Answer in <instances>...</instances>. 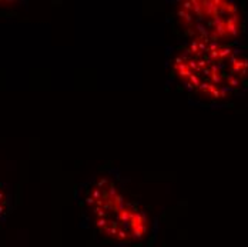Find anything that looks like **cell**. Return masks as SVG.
I'll list each match as a JSON object with an SVG mask.
<instances>
[{
  "mask_svg": "<svg viewBox=\"0 0 248 247\" xmlns=\"http://www.w3.org/2000/svg\"><path fill=\"white\" fill-rule=\"evenodd\" d=\"M174 22L186 40L228 46H237L246 30L241 7L230 0L178 1Z\"/></svg>",
  "mask_w": 248,
  "mask_h": 247,
  "instance_id": "cell-3",
  "label": "cell"
},
{
  "mask_svg": "<svg viewBox=\"0 0 248 247\" xmlns=\"http://www.w3.org/2000/svg\"><path fill=\"white\" fill-rule=\"evenodd\" d=\"M76 198L84 222L113 245L140 246L153 233L154 222L147 207L116 169L81 183Z\"/></svg>",
  "mask_w": 248,
  "mask_h": 247,
  "instance_id": "cell-2",
  "label": "cell"
},
{
  "mask_svg": "<svg viewBox=\"0 0 248 247\" xmlns=\"http://www.w3.org/2000/svg\"><path fill=\"white\" fill-rule=\"evenodd\" d=\"M167 66L175 84L204 101H225L248 87V53L238 46L183 40Z\"/></svg>",
  "mask_w": 248,
  "mask_h": 247,
  "instance_id": "cell-1",
  "label": "cell"
},
{
  "mask_svg": "<svg viewBox=\"0 0 248 247\" xmlns=\"http://www.w3.org/2000/svg\"><path fill=\"white\" fill-rule=\"evenodd\" d=\"M12 209V193L7 184L0 183V222H3Z\"/></svg>",
  "mask_w": 248,
  "mask_h": 247,
  "instance_id": "cell-4",
  "label": "cell"
}]
</instances>
